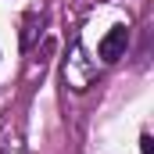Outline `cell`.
Returning a JSON list of instances; mask_svg holds the SVG:
<instances>
[{"label":"cell","instance_id":"3957f363","mask_svg":"<svg viewBox=\"0 0 154 154\" xmlns=\"http://www.w3.org/2000/svg\"><path fill=\"white\" fill-rule=\"evenodd\" d=\"M39 18H43L39 11H29V14H25V32H22V47H25V50H29L32 39H36V22H39Z\"/></svg>","mask_w":154,"mask_h":154},{"label":"cell","instance_id":"277c9868","mask_svg":"<svg viewBox=\"0 0 154 154\" xmlns=\"http://www.w3.org/2000/svg\"><path fill=\"white\" fill-rule=\"evenodd\" d=\"M140 151H143V154H154V143H151V133H143V136H140Z\"/></svg>","mask_w":154,"mask_h":154},{"label":"cell","instance_id":"6da1fadb","mask_svg":"<svg viewBox=\"0 0 154 154\" xmlns=\"http://www.w3.org/2000/svg\"><path fill=\"white\" fill-rule=\"evenodd\" d=\"M93 79H97V65L82 54L79 43H72V57L65 61V82H68L72 90H86Z\"/></svg>","mask_w":154,"mask_h":154},{"label":"cell","instance_id":"7a4b0ae2","mask_svg":"<svg viewBox=\"0 0 154 154\" xmlns=\"http://www.w3.org/2000/svg\"><path fill=\"white\" fill-rule=\"evenodd\" d=\"M125 47H129V29H125V25H115L108 36L97 43V57L111 65V61H118V57H125Z\"/></svg>","mask_w":154,"mask_h":154}]
</instances>
